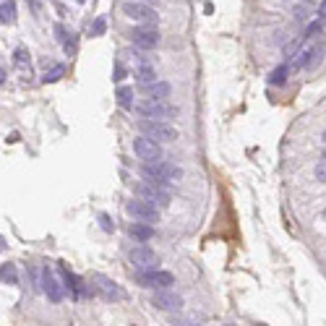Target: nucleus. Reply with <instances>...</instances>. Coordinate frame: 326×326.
Listing matches in <instances>:
<instances>
[{
	"instance_id": "nucleus-6",
	"label": "nucleus",
	"mask_w": 326,
	"mask_h": 326,
	"mask_svg": "<svg viewBox=\"0 0 326 326\" xmlns=\"http://www.w3.org/2000/svg\"><path fill=\"white\" fill-rule=\"evenodd\" d=\"M133 191L138 193V199L151 204V206H170V193L165 188H157V185H151V183H136L133 185Z\"/></svg>"
},
{
	"instance_id": "nucleus-10",
	"label": "nucleus",
	"mask_w": 326,
	"mask_h": 326,
	"mask_svg": "<svg viewBox=\"0 0 326 326\" xmlns=\"http://www.w3.org/2000/svg\"><path fill=\"white\" fill-rule=\"evenodd\" d=\"M125 212L131 214L136 222H146V225H151V222H157V219H159L157 206H151V204H146V201H141V199L128 201V204H125Z\"/></svg>"
},
{
	"instance_id": "nucleus-25",
	"label": "nucleus",
	"mask_w": 326,
	"mask_h": 326,
	"mask_svg": "<svg viewBox=\"0 0 326 326\" xmlns=\"http://www.w3.org/2000/svg\"><path fill=\"white\" fill-rule=\"evenodd\" d=\"M104 26H107V24H104V18L99 16L94 24H91V34H94V37H99V34H104Z\"/></svg>"
},
{
	"instance_id": "nucleus-34",
	"label": "nucleus",
	"mask_w": 326,
	"mask_h": 326,
	"mask_svg": "<svg viewBox=\"0 0 326 326\" xmlns=\"http://www.w3.org/2000/svg\"><path fill=\"white\" fill-rule=\"evenodd\" d=\"M76 3H86V0H76Z\"/></svg>"
},
{
	"instance_id": "nucleus-9",
	"label": "nucleus",
	"mask_w": 326,
	"mask_h": 326,
	"mask_svg": "<svg viewBox=\"0 0 326 326\" xmlns=\"http://www.w3.org/2000/svg\"><path fill=\"white\" fill-rule=\"evenodd\" d=\"M133 151H136V157L144 159V162H159L162 157H165V151H162V144L151 141V138H144V136L133 138Z\"/></svg>"
},
{
	"instance_id": "nucleus-1",
	"label": "nucleus",
	"mask_w": 326,
	"mask_h": 326,
	"mask_svg": "<svg viewBox=\"0 0 326 326\" xmlns=\"http://www.w3.org/2000/svg\"><path fill=\"white\" fill-rule=\"evenodd\" d=\"M141 175H144L146 183H151V185H157V188H165V191H167L170 183H178V180L183 178V170L175 167V165H170V162H165V159H159V162H144Z\"/></svg>"
},
{
	"instance_id": "nucleus-11",
	"label": "nucleus",
	"mask_w": 326,
	"mask_h": 326,
	"mask_svg": "<svg viewBox=\"0 0 326 326\" xmlns=\"http://www.w3.org/2000/svg\"><path fill=\"white\" fill-rule=\"evenodd\" d=\"M128 259H131V264L136 266V269H141V272L157 269V264H159V256L151 251V248H146V246H136V248H131Z\"/></svg>"
},
{
	"instance_id": "nucleus-32",
	"label": "nucleus",
	"mask_w": 326,
	"mask_h": 326,
	"mask_svg": "<svg viewBox=\"0 0 326 326\" xmlns=\"http://www.w3.org/2000/svg\"><path fill=\"white\" fill-rule=\"evenodd\" d=\"M3 81H5V71H3V68H0V84H3Z\"/></svg>"
},
{
	"instance_id": "nucleus-30",
	"label": "nucleus",
	"mask_w": 326,
	"mask_h": 326,
	"mask_svg": "<svg viewBox=\"0 0 326 326\" xmlns=\"http://www.w3.org/2000/svg\"><path fill=\"white\" fill-rule=\"evenodd\" d=\"M112 78H115V81H123V78H125V71H123V65H120V63L115 65V76H112Z\"/></svg>"
},
{
	"instance_id": "nucleus-26",
	"label": "nucleus",
	"mask_w": 326,
	"mask_h": 326,
	"mask_svg": "<svg viewBox=\"0 0 326 326\" xmlns=\"http://www.w3.org/2000/svg\"><path fill=\"white\" fill-rule=\"evenodd\" d=\"M13 60H16L18 65H26V63H29V55H26V50H24V47H18V50H16V55H13Z\"/></svg>"
},
{
	"instance_id": "nucleus-29",
	"label": "nucleus",
	"mask_w": 326,
	"mask_h": 326,
	"mask_svg": "<svg viewBox=\"0 0 326 326\" xmlns=\"http://www.w3.org/2000/svg\"><path fill=\"white\" fill-rule=\"evenodd\" d=\"M324 178H326V172H324V154H321V162H316V180L324 183Z\"/></svg>"
},
{
	"instance_id": "nucleus-12",
	"label": "nucleus",
	"mask_w": 326,
	"mask_h": 326,
	"mask_svg": "<svg viewBox=\"0 0 326 326\" xmlns=\"http://www.w3.org/2000/svg\"><path fill=\"white\" fill-rule=\"evenodd\" d=\"M151 306H157L159 311H180L183 308V298L170 293V290H157L151 295Z\"/></svg>"
},
{
	"instance_id": "nucleus-18",
	"label": "nucleus",
	"mask_w": 326,
	"mask_h": 326,
	"mask_svg": "<svg viewBox=\"0 0 326 326\" xmlns=\"http://www.w3.org/2000/svg\"><path fill=\"white\" fill-rule=\"evenodd\" d=\"M16 21V3L8 0V3H0V24H13Z\"/></svg>"
},
{
	"instance_id": "nucleus-4",
	"label": "nucleus",
	"mask_w": 326,
	"mask_h": 326,
	"mask_svg": "<svg viewBox=\"0 0 326 326\" xmlns=\"http://www.w3.org/2000/svg\"><path fill=\"white\" fill-rule=\"evenodd\" d=\"M123 13L131 21H136L138 26H157V21H159L154 8L146 5V3H136V0H125V3H123Z\"/></svg>"
},
{
	"instance_id": "nucleus-20",
	"label": "nucleus",
	"mask_w": 326,
	"mask_h": 326,
	"mask_svg": "<svg viewBox=\"0 0 326 326\" xmlns=\"http://www.w3.org/2000/svg\"><path fill=\"white\" fill-rule=\"evenodd\" d=\"M0 279L8 285H18V272L13 264H3V269H0Z\"/></svg>"
},
{
	"instance_id": "nucleus-28",
	"label": "nucleus",
	"mask_w": 326,
	"mask_h": 326,
	"mask_svg": "<svg viewBox=\"0 0 326 326\" xmlns=\"http://www.w3.org/2000/svg\"><path fill=\"white\" fill-rule=\"evenodd\" d=\"M99 222H102V230H104V232H112V230H115V222H110L107 214H99Z\"/></svg>"
},
{
	"instance_id": "nucleus-33",
	"label": "nucleus",
	"mask_w": 326,
	"mask_h": 326,
	"mask_svg": "<svg viewBox=\"0 0 326 326\" xmlns=\"http://www.w3.org/2000/svg\"><path fill=\"white\" fill-rule=\"evenodd\" d=\"M0 246H3V235H0Z\"/></svg>"
},
{
	"instance_id": "nucleus-22",
	"label": "nucleus",
	"mask_w": 326,
	"mask_h": 326,
	"mask_svg": "<svg viewBox=\"0 0 326 326\" xmlns=\"http://www.w3.org/2000/svg\"><path fill=\"white\" fill-rule=\"evenodd\" d=\"M287 81V65H279V68H274L272 71V76H269V84L272 86H282Z\"/></svg>"
},
{
	"instance_id": "nucleus-21",
	"label": "nucleus",
	"mask_w": 326,
	"mask_h": 326,
	"mask_svg": "<svg viewBox=\"0 0 326 326\" xmlns=\"http://www.w3.org/2000/svg\"><path fill=\"white\" fill-rule=\"evenodd\" d=\"M63 73H65V65H63V63H55L52 68H47V71H44L42 81H44V84H52V81H57Z\"/></svg>"
},
{
	"instance_id": "nucleus-31",
	"label": "nucleus",
	"mask_w": 326,
	"mask_h": 326,
	"mask_svg": "<svg viewBox=\"0 0 326 326\" xmlns=\"http://www.w3.org/2000/svg\"><path fill=\"white\" fill-rule=\"evenodd\" d=\"M26 3L31 5V10H34V13L39 16V10H42V3H39V0H26Z\"/></svg>"
},
{
	"instance_id": "nucleus-5",
	"label": "nucleus",
	"mask_w": 326,
	"mask_h": 326,
	"mask_svg": "<svg viewBox=\"0 0 326 326\" xmlns=\"http://www.w3.org/2000/svg\"><path fill=\"white\" fill-rule=\"evenodd\" d=\"M136 282L149 290H170L175 285V274L172 272H159V269H149V272H138Z\"/></svg>"
},
{
	"instance_id": "nucleus-2",
	"label": "nucleus",
	"mask_w": 326,
	"mask_h": 326,
	"mask_svg": "<svg viewBox=\"0 0 326 326\" xmlns=\"http://www.w3.org/2000/svg\"><path fill=\"white\" fill-rule=\"evenodd\" d=\"M136 128H138V133H141L144 138H151V141H178V128H172L170 123H159V120H144V118H138L136 120Z\"/></svg>"
},
{
	"instance_id": "nucleus-7",
	"label": "nucleus",
	"mask_w": 326,
	"mask_h": 326,
	"mask_svg": "<svg viewBox=\"0 0 326 326\" xmlns=\"http://www.w3.org/2000/svg\"><path fill=\"white\" fill-rule=\"evenodd\" d=\"M91 282H94V287H89V293L91 295H102L104 300H123L125 298V293L120 290V285L118 282H112L110 277H104V274H94L91 277Z\"/></svg>"
},
{
	"instance_id": "nucleus-17",
	"label": "nucleus",
	"mask_w": 326,
	"mask_h": 326,
	"mask_svg": "<svg viewBox=\"0 0 326 326\" xmlns=\"http://www.w3.org/2000/svg\"><path fill=\"white\" fill-rule=\"evenodd\" d=\"M133 76H136V81H138L141 86H149V84H154V81H159V78H157V71H154V65H149V63H141V65H138Z\"/></svg>"
},
{
	"instance_id": "nucleus-24",
	"label": "nucleus",
	"mask_w": 326,
	"mask_h": 326,
	"mask_svg": "<svg viewBox=\"0 0 326 326\" xmlns=\"http://www.w3.org/2000/svg\"><path fill=\"white\" fill-rule=\"evenodd\" d=\"M319 31H324V21H321V18H316V21H313V24L308 26V31L303 34V42H306V39H313Z\"/></svg>"
},
{
	"instance_id": "nucleus-19",
	"label": "nucleus",
	"mask_w": 326,
	"mask_h": 326,
	"mask_svg": "<svg viewBox=\"0 0 326 326\" xmlns=\"http://www.w3.org/2000/svg\"><path fill=\"white\" fill-rule=\"evenodd\" d=\"M115 97H118V104L123 110H133V89L131 86H120Z\"/></svg>"
},
{
	"instance_id": "nucleus-14",
	"label": "nucleus",
	"mask_w": 326,
	"mask_h": 326,
	"mask_svg": "<svg viewBox=\"0 0 326 326\" xmlns=\"http://www.w3.org/2000/svg\"><path fill=\"white\" fill-rule=\"evenodd\" d=\"M321 55H324V44H313V47L303 50V52L295 57V68H311V65H316V63L321 60Z\"/></svg>"
},
{
	"instance_id": "nucleus-27",
	"label": "nucleus",
	"mask_w": 326,
	"mask_h": 326,
	"mask_svg": "<svg viewBox=\"0 0 326 326\" xmlns=\"http://www.w3.org/2000/svg\"><path fill=\"white\" fill-rule=\"evenodd\" d=\"M308 5H295V18L298 21H308Z\"/></svg>"
},
{
	"instance_id": "nucleus-13",
	"label": "nucleus",
	"mask_w": 326,
	"mask_h": 326,
	"mask_svg": "<svg viewBox=\"0 0 326 326\" xmlns=\"http://www.w3.org/2000/svg\"><path fill=\"white\" fill-rule=\"evenodd\" d=\"M39 287L44 290V295H47L52 303H60L63 300V285L57 282V277L50 272V269H42V279H39Z\"/></svg>"
},
{
	"instance_id": "nucleus-8",
	"label": "nucleus",
	"mask_w": 326,
	"mask_h": 326,
	"mask_svg": "<svg viewBox=\"0 0 326 326\" xmlns=\"http://www.w3.org/2000/svg\"><path fill=\"white\" fill-rule=\"evenodd\" d=\"M128 39H131L138 50H151L159 44V31H157V26H133L128 31Z\"/></svg>"
},
{
	"instance_id": "nucleus-35",
	"label": "nucleus",
	"mask_w": 326,
	"mask_h": 326,
	"mask_svg": "<svg viewBox=\"0 0 326 326\" xmlns=\"http://www.w3.org/2000/svg\"><path fill=\"white\" fill-rule=\"evenodd\" d=\"M225 326H235V324H225Z\"/></svg>"
},
{
	"instance_id": "nucleus-3",
	"label": "nucleus",
	"mask_w": 326,
	"mask_h": 326,
	"mask_svg": "<svg viewBox=\"0 0 326 326\" xmlns=\"http://www.w3.org/2000/svg\"><path fill=\"white\" fill-rule=\"evenodd\" d=\"M133 110L141 115L144 120H159V123H167L170 118L178 115V107L175 104H167V102H151V99H144L133 104Z\"/></svg>"
},
{
	"instance_id": "nucleus-23",
	"label": "nucleus",
	"mask_w": 326,
	"mask_h": 326,
	"mask_svg": "<svg viewBox=\"0 0 326 326\" xmlns=\"http://www.w3.org/2000/svg\"><path fill=\"white\" fill-rule=\"evenodd\" d=\"M300 44H303V37H295V39H293V42H290L287 47H285V57H287V60H293V57L298 55Z\"/></svg>"
},
{
	"instance_id": "nucleus-15",
	"label": "nucleus",
	"mask_w": 326,
	"mask_h": 326,
	"mask_svg": "<svg viewBox=\"0 0 326 326\" xmlns=\"http://www.w3.org/2000/svg\"><path fill=\"white\" fill-rule=\"evenodd\" d=\"M141 91L151 102H165L170 97V84H165V81H154V84H149V86H141Z\"/></svg>"
},
{
	"instance_id": "nucleus-16",
	"label": "nucleus",
	"mask_w": 326,
	"mask_h": 326,
	"mask_svg": "<svg viewBox=\"0 0 326 326\" xmlns=\"http://www.w3.org/2000/svg\"><path fill=\"white\" fill-rule=\"evenodd\" d=\"M128 232H131V238H136L138 243H146V240L154 238V227L146 225V222H133L128 227Z\"/></svg>"
}]
</instances>
